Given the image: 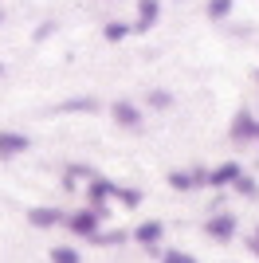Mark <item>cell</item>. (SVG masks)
<instances>
[{
    "instance_id": "6da1fadb",
    "label": "cell",
    "mask_w": 259,
    "mask_h": 263,
    "mask_svg": "<svg viewBox=\"0 0 259 263\" xmlns=\"http://www.w3.org/2000/svg\"><path fill=\"white\" fill-rule=\"evenodd\" d=\"M63 224L71 232H79V236H98V224H102V216H98L95 209H83V212H71V216H63Z\"/></svg>"
},
{
    "instance_id": "7a4b0ae2",
    "label": "cell",
    "mask_w": 259,
    "mask_h": 263,
    "mask_svg": "<svg viewBox=\"0 0 259 263\" xmlns=\"http://www.w3.org/2000/svg\"><path fill=\"white\" fill-rule=\"evenodd\" d=\"M32 149V142L24 138V134H12V130H0V161H8V157H20Z\"/></svg>"
},
{
    "instance_id": "3957f363",
    "label": "cell",
    "mask_w": 259,
    "mask_h": 263,
    "mask_svg": "<svg viewBox=\"0 0 259 263\" xmlns=\"http://www.w3.org/2000/svg\"><path fill=\"white\" fill-rule=\"evenodd\" d=\"M110 114H114V122H118L122 130H138V126H141V110L134 106V102H126V99L114 102V106H110Z\"/></svg>"
},
{
    "instance_id": "277c9868",
    "label": "cell",
    "mask_w": 259,
    "mask_h": 263,
    "mask_svg": "<svg viewBox=\"0 0 259 263\" xmlns=\"http://www.w3.org/2000/svg\"><path fill=\"white\" fill-rule=\"evenodd\" d=\"M232 181H239V165L236 161H224V165H216L212 173H208V185L212 189H224V185H232Z\"/></svg>"
},
{
    "instance_id": "5b68a950",
    "label": "cell",
    "mask_w": 259,
    "mask_h": 263,
    "mask_svg": "<svg viewBox=\"0 0 259 263\" xmlns=\"http://www.w3.org/2000/svg\"><path fill=\"white\" fill-rule=\"evenodd\" d=\"M138 12H141V20L134 24L130 32H150V28H153V20L161 16V4H157V0H138Z\"/></svg>"
},
{
    "instance_id": "8992f818",
    "label": "cell",
    "mask_w": 259,
    "mask_h": 263,
    "mask_svg": "<svg viewBox=\"0 0 259 263\" xmlns=\"http://www.w3.org/2000/svg\"><path fill=\"white\" fill-rule=\"evenodd\" d=\"M205 232L212 236V240H232V236H236V220L232 216H212L205 224Z\"/></svg>"
},
{
    "instance_id": "52a82bcc",
    "label": "cell",
    "mask_w": 259,
    "mask_h": 263,
    "mask_svg": "<svg viewBox=\"0 0 259 263\" xmlns=\"http://www.w3.org/2000/svg\"><path fill=\"white\" fill-rule=\"evenodd\" d=\"M255 134H259L255 118H251L248 110H239V114H236V126H232V138H236V142H248V138H255Z\"/></svg>"
},
{
    "instance_id": "ba28073f",
    "label": "cell",
    "mask_w": 259,
    "mask_h": 263,
    "mask_svg": "<svg viewBox=\"0 0 259 263\" xmlns=\"http://www.w3.org/2000/svg\"><path fill=\"white\" fill-rule=\"evenodd\" d=\"M28 220H32L35 228H55V224H63V212L59 209H32Z\"/></svg>"
},
{
    "instance_id": "9c48e42d",
    "label": "cell",
    "mask_w": 259,
    "mask_h": 263,
    "mask_svg": "<svg viewBox=\"0 0 259 263\" xmlns=\"http://www.w3.org/2000/svg\"><path fill=\"white\" fill-rule=\"evenodd\" d=\"M114 189H118V185H110V181H102V177H98V181H90V200H95V212L102 209L110 197H114Z\"/></svg>"
},
{
    "instance_id": "30bf717a",
    "label": "cell",
    "mask_w": 259,
    "mask_h": 263,
    "mask_svg": "<svg viewBox=\"0 0 259 263\" xmlns=\"http://www.w3.org/2000/svg\"><path fill=\"white\" fill-rule=\"evenodd\" d=\"M161 232H165V224H161V220H150V224H141V228L134 232V240L153 243V240H161Z\"/></svg>"
},
{
    "instance_id": "8fae6325",
    "label": "cell",
    "mask_w": 259,
    "mask_h": 263,
    "mask_svg": "<svg viewBox=\"0 0 259 263\" xmlns=\"http://www.w3.org/2000/svg\"><path fill=\"white\" fill-rule=\"evenodd\" d=\"M51 263H79L75 248H51Z\"/></svg>"
},
{
    "instance_id": "7c38bea8",
    "label": "cell",
    "mask_w": 259,
    "mask_h": 263,
    "mask_svg": "<svg viewBox=\"0 0 259 263\" xmlns=\"http://www.w3.org/2000/svg\"><path fill=\"white\" fill-rule=\"evenodd\" d=\"M102 35H106L110 44H118V40H126V35H130V28H126V24H106V28H102Z\"/></svg>"
},
{
    "instance_id": "4fadbf2b",
    "label": "cell",
    "mask_w": 259,
    "mask_h": 263,
    "mask_svg": "<svg viewBox=\"0 0 259 263\" xmlns=\"http://www.w3.org/2000/svg\"><path fill=\"white\" fill-rule=\"evenodd\" d=\"M228 12H232V0H212V4H208V16H212V20H224Z\"/></svg>"
},
{
    "instance_id": "5bb4252c",
    "label": "cell",
    "mask_w": 259,
    "mask_h": 263,
    "mask_svg": "<svg viewBox=\"0 0 259 263\" xmlns=\"http://www.w3.org/2000/svg\"><path fill=\"white\" fill-rule=\"evenodd\" d=\"M114 197H118L122 204H130V209H134V204H141V193H138V189H114Z\"/></svg>"
},
{
    "instance_id": "9a60e30c",
    "label": "cell",
    "mask_w": 259,
    "mask_h": 263,
    "mask_svg": "<svg viewBox=\"0 0 259 263\" xmlns=\"http://www.w3.org/2000/svg\"><path fill=\"white\" fill-rule=\"evenodd\" d=\"M59 110H98L95 99H71V102H59Z\"/></svg>"
},
{
    "instance_id": "2e32d148",
    "label": "cell",
    "mask_w": 259,
    "mask_h": 263,
    "mask_svg": "<svg viewBox=\"0 0 259 263\" xmlns=\"http://www.w3.org/2000/svg\"><path fill=\"white\" fill-rule=\"evenodd\" d=\"M169 185L184 193V189H193V177H189V173H169Z\"/></svg>"
},
{
    "instance_id": "e0dca14e",
    "label": "cell",
    "mask_w": 259,
    "mask_h": 263,
    "mask_svg": "<svg viewBox=\"0 0 259 263\" xmlns=\"http://www.w3.org/2000/svg\"><path fill=\"white\" fill-rule=\"evenodd\" d=\"M161 263H196V259L184 252H161Z\"/></svg>"
},
{
    "instance_id": "ac0fdd59",
    "label": "cell",
    "mask_w": 259,
    "mask_h": 263,
    "mask_svg": "<svg viewBox=\"0 0 259 263\" xmlns=\"http://www.w3.org/2000/svg\"><path fill=\"white\" fill-rule=\"evenodd\" d=\"M169 102H173V95H165V90H153V95H150V106H157V110L169 106Z\"/></svg>"
},
{
    "instance_id": "d6986e66",
    "label": "cell",
    "mask_w": 259,
    "mask_h": 263,
    "mask_svg": "<svg viewBox=\"0 0 259 263\" xmlns=\"http://www.w3.org/2000/svg\"><path fill=\"white\" fill-rule=\"evenodd\" d=\"M236 189L244 193V197H255V181H248V177H239V181H236Z\"/></svg>"
},
{
    "instance_id": "ffe728a7",
    "label": "cell",
    "mask_w": 259,
    "mask_h": 263,
    "mask_svg": "<svg viewBox=\"0 0 259 263\" xmlns=\"http://www.w3.org/2000/svg\"><path fill=\"white\" fill-rule=\"evenodd\" d=\"M0 24H4V12H0Z\"/></svg>"
},
{
    "instance_id": "44dd1931",
    "label": "cell",
    "mask_w": 259,
    "mask_h": 263,
    "mask_svg": "<svg viewBox=\"0 0 259 263\" xmlns=\"http://www.w3.org/2000/svg\"><path fill=\"white\" fill-rule=\"evenodd\" d=\"M255 240H259V232H255Z\"/></svg>"
},
{
    "instance_id": "7402d4cb",
    "label": "cell",
    "mask_w": 259,
    "mask_h": 263,
    "mask_svg": "<svg viewBox=\"0 0 259 263\" xmlns=\"http://www.w3.org/2000/svg\"><path fill=\"white\" fill-rule=\"evenodd\" d=\"M0 71H4V67H0Z\"/></svg>"
}]
</instances>
